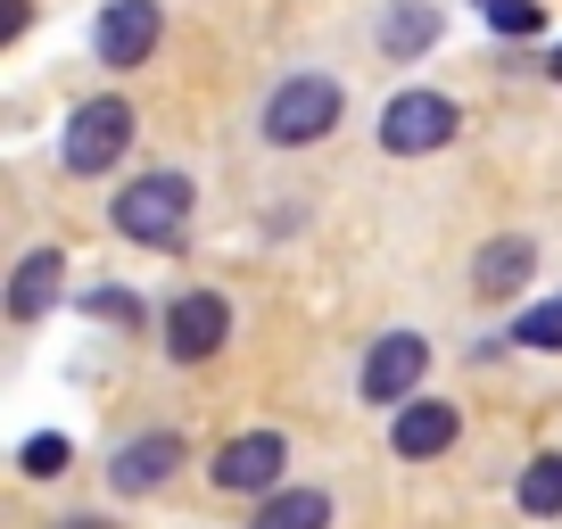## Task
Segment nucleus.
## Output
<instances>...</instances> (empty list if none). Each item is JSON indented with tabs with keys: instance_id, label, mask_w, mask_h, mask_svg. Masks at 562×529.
Masks as SVG:
<instances>
[{
	"instance_id": "nucleus-13",
	"label": "nucleus",
	"mask_w": 562,
	"mask_h": 529,
	"mask_svg": "<svg viewBox=\"0 0 562 529\" xmlns=\"http://www.w3.org/2000/svg\"><path fill=\"white\" fill-rule=\"evenodd\" d=\"M248 529H331V488H273Z\"/></svg>"
},
{
	"instance_id": "nucleus-15",
	"label": "nucleus",
	"mask_w": 562,
	"mask_h": 529,
	"mask_svg": "<svg viewBox=\"0 0 562 529\" xmlns=\"http://www.w3.org/2000/svg\"><path fill=\"white\" fill-rule=\"evenodd\" d=\"M513 496H521L529 521H554V513H562V455H538V463L521 472V488H513Z\"/></svg>"
},
{
	"instance_id": "nucleus-6",
	"label": "nucleus",
	"mask_w": 562,
	"mask_h": 529,
	"mask_svg": "<svg viewBox=\"0 0 562 529\" xmlns=\"http://www.w3.org/2000/svg\"><path fill=\"white\" fill-rule=\"evenodd\" d=\"M422 364H430V339H422V331H381V339H372V356H364V381H356V389H364L372 406L397 414L405 397L422 389Z\"/></svg>"
},
{
	"instance_id": "nucleus-22",
	"label": "nucleus",
	"mask_w": 562,
	"mask_h": 529,
	"mask_svg": "<svg viewBox=\"0 0 562 529\" xmlns=\"http://www.w3.org/2000/svg\"><path fill=\"white\" fill-rule=\"evenodd\" d=\"M58 529H108V521H58Z\"/></svg>"
},
{
	"instance_id": "nucleus-14",
	"label": "nucleus",
	"mask_w": 562,
	"mask_h": 529,
	"mask_svg": "<svg viewBox=\"0 0 562 529\" xmlns=\"http://www.w3.org/2000/svg\"><path fill=\"white\" fill-rule=\"evenodd\" d=\"M372 42H381L389 58H422L430 42H439V9H422V0H397V9L372 25Z\"/></svg>"
},
{
	"instance_id": "nucleus-16",
	"label": "nucleus",
	"mask_w": 562,
	"mask_h": 529,
	"mask_svg": "<svg viewBox=\"0 0 562 529\" xmlns=\"http://www.w3.org/2000/svg\"><path fill=\"white\" fill-rule=\"evenodd\" d=\"M18 463H25V480H58V472L75 463V447L58 439V430H34V439L18 447Z\"/></svg>"
},
{
	"instance_id": "nucleus-11",
	"label": "nucleus",
	"mask_w": 562,
	"mask_h": 529,
	"mask_svg": "<svg viewBox=\"0 0 562 529\" xmlns=\"http://www.w3.org/2000/svg\"><path fill=\"white\" fill-rule=\"evenodd\" d=\"M58 290H67V257H58V248H34V257L18 264V282H9V323H42L58 306Z\"/></svg>"
},
{
	"instance_id": "nucleus-20",
	"label": "nucleus",
	"mask_w": 562,
	"mask_h": 529,
	"mask_svg": "<svg viewBox=\"0 0 562 529\" xmlns=\"http://www.w3.org/2000/svg\"><path fill=\"white\" fill-rule=\"evenodd\" d=\"M25 18H34V9H25V0H9V9H0V42H18V34H25Z\"/></svg>"
},
{
	"instance_id": "nucleus-10",
	"label": "nucleus",
	"mask_w": 562,
	"mask_h": 529,
	"mask_svg": "<svg viewBox=\"0 0 562 529\" xmlns=\"http://www.w3.org/2000/svg\"><path fill=\"white\" fill-rule=\"evenodd\" d=\"M456 430H463V414L447 406V397H405L397 423H389V447H397L405 463H430V455L456 447Z\"/></svg>"
},
{
	"instance_id": "nucleus-9",
	"label": "nucleus",
	"mask_w": 562,
	"mask_h": 529,
	"mask_svg": "<svg viewBox=\"0 0 562 529\" xmlns=\"http://www.w3.org/2000/svg\"><path fill=\"white\" fill-rule=\"evenodd\" d=\"M281 463H290L281 430H240V439L215 455V488H232V496H265V488L281 480Z\"/></svg>"
},
{
	"instance_id": "nucleus-21",
	"label": "nucleus",
	"mask_w": 562,
	"mask_h": 529,
	"mask_svg": "<svg viewBox=\"0 0 562 529\" xmlns=\"http://www.w3.org/2000/svg\"><path fill=\"white\" fill-rule=\"evenodd\" d=\"M546 75H554V83H562V50H554V58H546Z\"/></svg>"
},
{
	"instance_id": "nucleus-1",
	"label": "nucleus",
	"mask_w": 562,
	"mask_h": 529,
	"mask_svg": "<svg viewBox=\"0 0 562 529\" xmlns=\"http://www.w3.org/2000/svg\"><path fill=\"white\" fill-rule=\"evenodd\" d=\"M339 116H348V91H339L331 75H281L265 116H257V133L273 149H306V142H323V133H339Z\"/></svg>"
},
{
	"instance_id": "nucleus-3",
	"label": "nucleus",
	"mask_w": 562,
	"mask_h": 529,
	"mask_svg": "<svg viewBox=\"0 0 562 529\" xmlns=\"http://www.w3.org/2000/svg\"><path fill=\"white\" fill-rule=\"evenodd\" d=\"M124 149H133V100L100 91V100H83V108L67 116V142H58V158H67V175H108Z\"/></svg>"
},
{
	"instance_id": "nucleus-12",
	"label": "nucleus",
	"mask_w": 562,
	"mask_h": 529,
	"mask_svg": "<svg viewBox=\"0 0 562 529\" xmlns=\"http://www.w3.org/2000/svg\"><path fill=\"white\" fill-rule=\"evenodd\" d=\"M529 273H538V248H529L521 232H496V240L480 248V264H472L480 299H513V290H529Z\"/></svg>"
},
{
	"instance_id": "nucleus-8",
	"label": "nucleus",
	"mask_w": 562,
	"mask_h": 529,
	"mask_svg": "<svg viewBox=\"0 0 562 529\" xmlns=\"http://www.w3.org/2000/svg\"><path fill=\"white\" fill-rule=\"evenodd\" d=\"M182 455H191V447H182L175 430H140V439L116 447V463H108V488H116V496H149V488H166V480L182 472Z\"/></svg>"
},
{
	"instance_id": "nucleus-5",
	"label": "nucleus",
	"mask_w": 562,
	"mask_h": 529,
	"mask_svg": "<svg viewBox=\"0 0 562 529\" xmlns=\"http://www.w3.org/2000/svg\"><path fill=\"white\" fill-rule=\"evenodd\" d=\"M224 339H232L224 290H182V299L166 306V356H175V364H207Z\"/></svg>"
},
{
	"instance_id": "nucleus-18",
	"label": "nucleus",
	"mask_w": 562,
	"mask_h": 529,
	"mask_svg": "<svg viewBox=\"0 0 562 529\" xmlns=\"http://www.w3.org/2000/svg\"><path fill=\"white\" fill-rule=\"evenodd\" d=\"M480 18L496 34H538V0H480Z\"/></svg>"
},
{
	"instance_id": "nucleus-7",
	"label": "nucleus",
	"mask_w": 562,
	"mask_h": 529,
	"mask_svg": "<svg viewBox=\"0 0 562 529\" xmlns=\"http://www.w3.org/2000/svg\"><path fill=\"white\" fill-rule=\"evenodd\" d=\"M158 34H166V18H158V0H108L100 9V25H91V50H100V67H140V58L158 50Z\"/></svg>"
},
{
	"instance_id": "nucleus-2",
	"label": "nucleus",
	"mask_w": 562,
	"mask_h": 529,
	"mask_svg": "<svg viewBox=\"0 0 562 529\" xmlns=\"http://www.w3.org/2000/svg\"><path fill=\"white\" fill-rule=\"evenodd\" d=\"M191 199L199 191L182 175H140V182H124V191H116L108 224H116L124 240H140V248H175L182 224H191Z\"/></svg>"
},
{
	"instance_id": "nucleus-17",
	"label": "nucleus",
	"mask_w": 562,
	"mask_h": 529,
	"mask_svg": "<svg viewBox=\"0 0 562 529\" xmlns=\"http://www.w3.org/2000/svg\"><path fill=\"white\" fill-rule=\"evenodd\" d=\"M513 339H521V348H546V356H554V348H562V306H521Z\"/></svg>"
},
{
	"instance_id": "nucleus-4",
	"label": "nucleus",
	"mask_w": 562,
	"mask_h": 529,
	"mask_svg": "<svg viewBox=\"0 0 562 529\" xmlns=\"http://www.w3.org/2000/svg\"><path fill=\"white\" fill-rule=\"evenodd\" d=\"M463 133L456 100L447 91H397V100L381 108V149L389 158H430V149H447Z\"/></svg>"
},
{
	"instance_id": "nucleus-19",
	"label": "nucleus",
	"mask_w": 562,
	"mask_h": 529,
	"mask_svg": "<svg viewBox=\"0 0 562 529\" xmlns=\"http://www.w3.org/2000/svg\"><path fill=\"white\" fill-rule=\"evenodd\" d=\"M83 315H100V323H133V331H140V315H149V306H140L133 290H91Z\"/></svg>"
}]
</instances>
